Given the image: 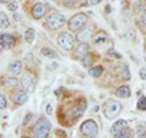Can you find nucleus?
I'll return each instance as SVG.
<instances>
[{"label":"nucleus","instance_id":"nucleus-1","mask_svg":"<svg viewBox=\"0 0 146 138\" xmlns=\"http://www.w3.org/2000/svg\"><path fill=\"white\" fill-rule=\"evenodd\" d=\"M50 130H51V122L46 117H40L34 122L32 127V133L36 138H44L48 137Z\"/></svg>","mask_w":146,"mask_h":138},{"label":"nucleus","instance_id":"nucleus-2","mask_svg":"<svg viewBox=\"0 0 146 138\" xmlns=\"http://www.w3.org/2000/svg\"><path fill=\"white\" fill-rule=\"evenodd\" d=\"M86 22H88V16L83 12H78V13H76V15H73L70 20H68L67 26L71 32H76L79 28H83L86 25Z\"/></svg>","mask_w":146,"mask_h":138},{"label":"nucleus","instance_id":"nucleus-3","mask_svg":"<svg viewBox=\"0 0 146 138\" xmlns=\"http://www.w3.org/2000/svg\"><path fill=\"white\" fill-rule=\"evenodd\" d=\"M121 110H122V105L119 102H117V100H110L105 105L104 114L108 120H113V119H116L121 114Z\"/></svg>","mask_w":146,"mask_h":138},{"label":"nucleus","instance_id":"nucleus-4","mask_svg":"<svg viewBox=\"0 0 146 138\" xmlns=\"http://www.w3.org/2000/svg\"><path fill=\"white\" fill-rule=\"evenodd\" d=\"M80 132L84 137H89V138L96 137L99 133L98 123L94 120H85L80 126Z\"/></svg>","mask_w":146,"mask_h":138},{"label":"nucleus","instance_id":"nucleus-5","mask_svg":"<svg viewBox=\"0 0 146 138\" xmlns=\"http://www.w3.org/2000/svg\"><path fill=\"white\" fill-rule=\"evenodd\" d=\"M66 22V17L62 15L60 12H55V13H51L48 20H46V25L48 27L51 31H56V29H60L61 27L65 25Z\"/></svg>","mask_w":146,"mask_h":138},{"label":"nucleus","instance_id":"nucleus-6","mask_svg":"<svg viewBox=\"0 0 146 138\" xmlns=\"http://www.w3.org/2000/svg\"><path fill=\"white\" fill-rule=\"evenodd\" d=\"M57 44L66 52H71L74 47V39L68 32H61L57 36Z\"/></svg>","mask_w":146,"mask_h":138},{"label":"nucleus","instance_id":"nucleus-7","mask_svg":"<svg viewBox=\"0 0 146 138\" xmlns=\"http://www.w3.org/2000/svg\"><path fill=\"white\" fill-rule=\"evenodd\" d=\"M85 109H86V102H85V100H80V102L77 104L74 108L71 109L70 111L67 113V116L70 117L72 121H76L77 119H79L82 115L84 114Z\"/></svg>","mask_w":146,"mask_h":138},{"label":"nucleus","instance_id":"nucleus-8","mask_svg":"<svg viewBox=\"0 0 146 138\" xmlns=\"http://www.w3.org/2000/svg\"><path fill=\"white\" fill-rule=\"evenodd\" d=\"M21 84H22V88L23 90H26L27 93H33L34 89H35V83H34V80L28 72H25L21 77Z\"/></svg>","mask_w":146,"mask_h":138},{"label":"nucleus","instance_id":"nucleus-9","mask_svg":"<svg viewBox=\"0 0 146 138\" xmlns=\"http://www.w3.org/2000/svg\"><path fill=\"white\" fill-rule=\"evenodd\" d=\"M16 40L11 34L7 33H1L0 36V45H1L3 49H10L12 47H15Z\"/></svg>","mask_w":146,"mask_h":138},{"label":"nucleus","instance_id":"nucleus-10","mask_svg":"<svg viewBox=\"0 0 146 138\" xmlns=\"http://www.w3.org/2000/svg\"><path fill=\"white\" fill-rule=\"evenodd\" d=\"M45 13H46V6H45L43 3H36L35 5L32 7V16H33V18H35V20L43 18L45 16Z\"/></svg>","mask_w":146,"mask_h":138},{"label":"nucleus","instance_id":"nucleus-11","mask_svg":"<svg viewBox=\"0 0 146 138\" xmlns=\"http://www.w3.org/2000/svg\"><path fill=\"white\" fill-rule=\"evenodd\" d=\"M91 36H93V27H84V28H82V31L77 33L76 38L79 43H84L91 38Z\"/></svg>","mask_w":146,"mask_h":138},{"label":"nucleus","instance_id":"nucleus-12","mask_svg":"<svg viewBox=\"0 0 146 138\" xmlns=\"http://www.w3.org/2000/svg\"><path fill=\"white\" fill-rule=\"evenodd\" d=\"M88 52H89V45L86 44V42L80 43L78 45V48H76L74 56H76V59H79V60H82V59L85 58L86 55H88Z\"/></svg>","mask_w":146,"mask_h":138},{"label":"nucleus","instance_id":"nucleus-13","mask_svg":"<svg viewBox=\"0 0 146 138\" xmlns=\"http://www.w3.org/2000/svg\"><path fill=\"white\" fill-rule=\"evenodd\" d=\"M27 94H28V93H27L26 90L17 92V93L13 95V98H12L13 104H16V105H22V104H25L27 100H28V95H27Z\"/></svg>","mask_w":146,"mask_h":138},{"label":"nucleus","instance_id":"nucleus-14","mask_svg":"<svg viewBox=\"0 0 146 138\" xmlns=\"http://www.w3.org/2000/svg\"><path fill=\"white\" fill-rule=\"evenodd\" d=\"M127 126H128V123H127L125 120H123V119H122V120H118V121H116V122L112 125V127H111V133H112L113 136H115L116 133H118L119 131H122L123 128L127 127Z\"/></svg>","mask_w":146,"mask_h":138},{"label":"nucleus","instance_id":"nucleus-15","mask_svg":"<svg viewBox=\"0 0 146 138\" xmlns=\"http://www.w3.org/2000/svg\"><path fill=\"white\" fill-rule=\"evenodd\" d=\"M21 71H22V62L21 61H13L9 65V72L13 76L21 73Z\"/></svg>","mask_w":146,"mask_h":138},{"label":"nucleus","instance_id":"nucleus-16","mask_svg":"<svg viewBox=\"0 0 146 138\" xmlns=\"http://www.w3.org/2000/svg\"><path fill=\"white\" fill-rule=\"evenodd\" d=\"M116 95L119 96V98H124V99L129 98V96H130V89H129V87H128V86L119 87V88L117 89V92H116Z\"/></svg>","mask_w":146,"mask_h":138},{"label":"nucleus","instance_id":"nucleus-17","mask_svg":"<svg viewBox=\"0 0 146 138\" xmlns=\"http://www.w3.org/2000/svg\"><path fill=\"white\" fill-rule=\"evenodd\" d=\"M113 137H116V138H130V137H133V132H131V130L129 127H124L122 131H119L118 133H116Z\"/></svg>","mask_w":146,"mask_h":138},{"label":"nucleus","instance_id":"nucleus-18","mask_svg":"<svg viewBox=\"0 0 146 138\" xmlns=\"http://www.w3.org/2000/svg\"><path fill=\"white\" fill-rule=\"evenodd\" d=\"M40 54H42L44 58H49V59H55L57 56V54L50 48H43L40 50Z\"/></svg>","mask_w":146,"mask_h":138},{"label":"nucleus","instance_id":"nucleus-19","mask_svg":"<svg viewBox=\"0 0 146 138\" xmlns=\"http://www.w3.org/2000/svg\"><path fill=\"white\" fill-rule=\"evenodd\" d=\"M25 38L27 40V43H29L32 44L34 42V38H35V31L34 28H28L26 31V33H25Z\"/></svg>","mask_w":146,"mask_h":138},{"label":"nucleus","instance_id":"nucleus-20","mask_svg":"<svg viewBox=\"0 0 146 138\" xmlns=\"http://www.w3.org/2000/svg\"><path fill=\"white\" fill-rule=\"evenodd\" d=\"M102 71H104L102 66H95V67H91L90 70H89V75L91 77H94V78H98V77L101 76Z\"/></svg>","mask_w":146,"mask_h":138},{"label":"nucleus","instance_id":"nucleus-21","mask_svg":"<svg viewBox=\"0 0 146 138\" xmlns=\"http://www.w3.org/2000/svg\"><path fill=\"white\" fill-rule=\"evenodd\" d=\"M121 76L124 81H129L130 80V72H129V67L127 64H123L122 68H121Z\"/></svg>","mask_w":146,"mask_h":138},{"label":"nucleus","instance_id":"nucleus-22","mask_svg":"<svg viewBox=\"0 0 146 138\" xmlns=\"http://www.w3.org/2000/svg\"><path fill=\"white\" fill-rule=\"evenodd\" d=\"M0 26H1V28H7L10 26V21L4 12H0Z\"/></svg>","mask_w":146,"mask_h":138},{"label":"nucleus","instance_id":"nucleus-23","mask_svg":"<svg viewBox=\"0 0 146 138\" xmlns=\"http://www.w3.org/2000/svg\"><path fill=\"white\" fill-rule=\"evenodd\" d=\"M138 109L139 110H143V111H145V110H146V96L145 95H143L139 99V102H138Z\"/></svg>","mask_w":146,"mask_h":138},{"label":"nucleus","instance_id":"nucleus-24","mask_svg":"<svg viewBox=\"0 0 146 138\" xmlns=\"http://www.w3.org/2000/svg\"><path fill=\"white\" fill-rule=\"evenodd\" d=\"M6 84L10 87V88H13V87H17L18 81H17L16 77H9L7 80H6Z\"/></svg>","mask_w":146,"mask_h":138},{"label":"nucleus","instance_id":"nucleus-25","mask_svg":"<svg viewBox=\"0 0 146 138\" xmlns=\"http://www.w3.org/2000/svg\"><path fill=\"white\" fill-rule=\"evenodd\" d=\"M82 64H83L84 67H91V64H93V58H90L89 55H86L85 58L82 59Z\"/></svg>","mask_w":146,"mask_h":138},{"label":"nucleus","instance_id":"nucleus-26","mask_svg":"<svg viewBox=\"0 0 146 138\" xmlns=\"http://www.w3.org/2000/svg\"><path fill=\"white\" fill-rule=\"evenodd\" d=\"M6 105H7V102H6V98H5V94L1 93L0 94V109L4 110L6 108Z\"/></svg>","mask_w":146,"mask_h":138},{"label":"nucleus","instance_id":"nucleus-27","mask_svg":"<svg viewBox=\"0 0 146 138\" xmlns=\"http://www.w3.org/2000/svg\"><path fill=\"white\" fill-rule=\"evenodd\" d=\"M17 7H18V4L15 1V0H12V1H10L7 4V9L10 11H12V12H15L17 10Z\"/></svg>","mask_w":146,"mask_h":138},{"label":"nucleus","instance_id":"nucleus-28","mask_svg":"<svg viewBox=\"0 0 146 138\" xmlns=\"http://www.w3.org/2000/svg\"><path fill=\"white\" fill-rule=\"evenodd\" d=\"M106 40H107V37L106 36H105V34H99L96 38L94 39V42L95 43H101V42L104 43V42H106Z\"/></svg>","mask_w":146,"mask_h":138},{"label":"nucleus","instance_id":"nucleus-29","mask_svg":"<svg viewBox=\"0 0 146 138\" xmlns=\"http://www.w3.org/2000/svg\"><path fill=\"white\" fill-rule=\"evenodd\" d=\"M63 6L67 9H71L74 6V0H63Z\"/></svg>","mask_w":146,"mask_h":138},{"label":"nucleus","instance_id":"nucleus-30","mask_svg":"<svg viewBox=\"0 0 146 138\" xmlns=\"http://www.w3.org/2000/svg\"><path fill=\"white\" fill-rule=\"evenodd\" d=\"M32 116H33V114H32V113H29V114H27V115H26V119L23 120V125H27V123L29 122V120L32 119Z\"/></svg>","mask_w":146,"mask_h":138},{"label":"nucleus","instance_id":"nucleus-31","mask_svg":"<svg viewBox=\"0 0 146 138\" xmlns=\"http://www.w3.org/2000/svg\"><path fill=\"white\" fill-rule=\"evenodd\" d=\"M140 78H141V80H146V70H145V68H141V70H140Z\"/></svg>","mask_w":146,"mask_h":138},{"label":"nucleus","instance_id":"nucleus-32","mask_svg":"<svg viewBox=\"0 0 146 138\" xmlns=\"http://www.w3.org/2000/svg\"><path fill=\"white\" fill-rule=\"evenodd\" d=\"M13 20L17 21V22H21L22 16H21V15H18V13H15V12H13Z\"/></svg>","mask_w":146,"mask_h":138},{"label":"nucleus","instance_id":"nucleus-33","mask_svg":"<svg viewBox=\"0 0 146 138\" xmlns=\"http://www.w3.org/2000/svg\"><path fill=\"white\" fill-rule=\"evenodd\" d=\"M141 21H143V23L146 26V9H145L144 12H143V16H141Z\"/></svg>","mask_w":146,"mask_h":138},{"label":"nucleus","instance_id":"nucleus-34","mask_svg":"<svg viewBox=\"0 0 146 138\" xmlns=\"http://www.w3.org/2000/svg\"><path fill=\"white\" fill-rule=\"evenodd\" d=\"M108 54H111V55H115V56L117 59H121V55L119 54H117L116 52H113V50H108Z\"/></svg>","mask_w":146,"mask_h":138},{"label":"nucleus","instance_id":"nucleus-35","mask_svg":"<svg viewBox=\"0 0 146 138\" xmlns=\"http://www.w3.org/2000/svg\"><path fill=\"white\" fill-rule=\"evenodd\" d=\"M102 0H90V4L91 5H98V4H100Z\"/></svg>","mask_w":146,"mask_h":138},{"label":"nucleus","instance_id":"nucleus-36","mask_svg":"<svg viewBox=\"0 0 146 138\" xmlns=\"http://www.w3.org/2000/svg\"><path fill=\"white\" fill-rule=\"evenodd\" d=\"M46 113H48L49 115H50V114H51V113H52V108H51V105H50V104H49V105H48V107H46Z\"/></svg>","mask_w":146,"mask_h":138},{"label":"nucleus","instance_id":"nucleus-37","mask_svg":"<svg viewBox=\"0 0 146 138\" xmlns=\"http://www.w3.org/2000/svg\"><path fill=\"white\" fill-rule=\"evenodd\" d=\"M0 1H1L3 4H5V3H6V4H9L10 1H12V0H0Z\"/></svg>","mask_w":146,"mask_h":138},{"label":"nucleus","instance_id":"nucleus-38","mask_svg":"<svg viewBox=\"0 0 146 138\" xmlns=\"http://www.w3.org/2000/svg\"><path fill=\"white\" fill-rule=\"evenodd\" d=\"M145 52H146V48H145Z\"/></svg>","mask_w":146,"mask_h":138}]
</instances>
